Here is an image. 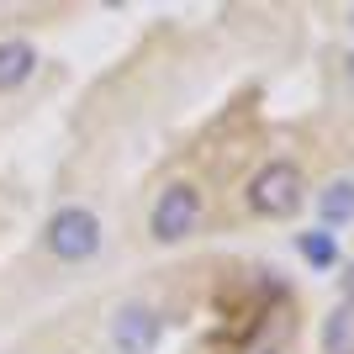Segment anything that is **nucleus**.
<instances>
[{
    "instance_id": "20e7f679",
    "label": "nucleus",
    "mask_w": 354,
    "mask_h": 354,
    "mask_svg": "<svg viewBox=\"0 0 354 354\" xmlns=\"http://www.w3.org/2000/svg\"><path fill=\"white\" fill-rule=\"evenodd\" d=\"M164 339V317L148 301H122L111 312V349L117 354H153Z\"/></svg>"
},
{
    "instance_id": "9b49d317",
    "label": "nucleus",
    "mask_w": 354,
    "mask_h": 354,
    "mask_svg": "<svg viewBox=\"0 0 354 354\" xmlns=\"http://www.w3.org/2000/svg\"><path fill=\"white\" fill-rule=\"evenodd\" d=\"M349 21H354V11H349Z\"/></svg>"
},
{
    "instance_id": "7ed1b4c3",
    "label": "nucleus",
    "mask_w": 354,
    "mask_h": 354,
    "mask_svg": "<svg viewBox=\"0 0 354 354\" xmlns=\"http://www.w3.org/2000/svg\"><path fill=\"white\" fill-rule=\"evenodd\" d=\"M301 201H307V180H301V169L291 159H270L249 180V207L259 217H291Z\"/></svg>"
},
{
    "instance_id": "f8f14e48",
    "label": "nucleus",
    "mask_w": 354,
    "mask_h": 354,
    "mask_svg": "<svg viewBox=\"0 0 354 354\" xmlns=\"http://www.w3.org/2000/svg\"><path fill=\"white\" fill-rule=\"evenodd\" d=\"M270 354H275V349H270Z\"/></svg>"
},
{
    "instance_id": "1a4fd4ad",
    "label": "nucleus",
    "mask_w": 354,
    "mask_h": 354,
    "mask_svg": "<svg viewBox=\"0 0 354 354\" xmlns=\"http://www.w3.org/2000/svg\"><path fill=\"white\" fill-rule=\"evenodd\" d=\"M344 307H354V259L344 265Z\"/></svg>"
},
{
    "instance_id": "39448f33",
    "label": "nucleus",
    "mask_w": 354,
    "mask_h": 354,
    "mask_svg": "<svg viewBox=\"0 0 354 354\" xmlns=\"http://www.w3.org/2000/svg\"><path fill=\"white\" fill-rule=\"evenodd\" d=\"M37 74V48L27 37H0V95L21 90Z\"/></svg>"
},
{
    "instance_id": "423d86ee",
    "label": "nucleus",
    "mask_w": 354,
    "mask_h": 354,
    "mask_svg": "<svg viewBox=\"0 0 354 354\" xmlns=\"http://www.w3.org/2000/svg\"><path fill=\"white\" fill-rule=\"evenodd\" d=\"M323 354H354V307H333L323 317Z\"/></svg>"
},
{
    "instance_id": "9d476101",
    "label": "nucleus",
    "mask_w": 354,
    "mask_h": 354,
    "mask_svg": "<svg viewBox=\"0 0 354 354\" xmlns=\"http://www.w3.org/2000/svg\"><path fill=\"white\" fill-rule=\"evenodd\" d=\"M349 85H354V53H349Z\"/></svg>"
},
{
    "instance_id": "6e6552de",
    "label": "nucleus",
    "mask_w": 354,
    "mask_h": 354,
    "mask_svg": "<svg viewBox=\"0 0 354 354\" xmlns=\"http://www.w3.org/2000/svg\"><path fill=\"white\" fill-rule=\"evenodd\" d=\"M317 212H323V222H349L354 217V180H333L317 196Z\"/></svg>"
},
{
    "instance_id": "f03ea898",
    "label": "nucleus",
    "mask_w": 354,
    "mask_h": 354,
    "mask_svg": "<svg viewBox=\"0 0 354 354\" xmlns=\"http://www.w3.org/2000/svg\"><path fill=\"white\" fill-rule=\"evenodd\" d=\"M201 222V191L191 180H169L159 196H153V212H148V238L153 243H180V238L196 233Z\"/></svg>"
},
{
    "instance_id": "f257e3e1",
    "label": "nucleus",
    "mask_w": 354,
    "mask_h": 354,
    "mask_svg": "<svg viewBox=\"0 0 354 354\" xmlns=\"http://www.w3.org/2000/svg\"><path fill=\"white\" fill-rule=\"evenodd\" d=\"M43 249L59 265H90L101 254V217L90 207H59L43 227Z\"/></svg>"
},
{
    "instance_id": "0eeeda50",
    "label": "nucleus",
    "mask_w": 354,
    "mask_h": 354,
    "mask_svg": "<svg viewBox=\"0 0 354 354\" xmlns=\"http://www.w3.org/2000/svg\"><path fill=\"white\" fill-rule=\"evenodd\" d=\"M296 249H301V259H307L312 270L339 265V243H333V233H328V227H317V233H301V238H296Z\"/></svg>"
}]
</instances>
